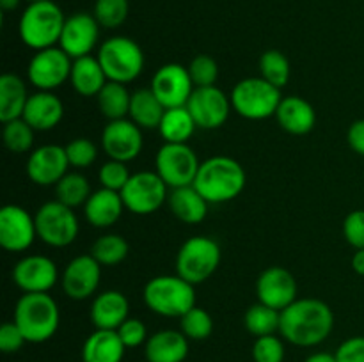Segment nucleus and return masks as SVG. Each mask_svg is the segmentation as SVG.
I'll return each instance as SVG.
<instances>
[{"label":"nucleus","mask_w":364,"mask_h":362,"mask_svg":"<svg viewBox=\"0 0 364 362\" xmlns=\"http://www.w3.org/2000/svg\"><path fill=\"white\" fill-rule=\"evenodd\" d=\"M333 329V309L318 298H297L281 311L279 334L295 346H318L331 336Z\"/></svg>","instance_id":"f257e3e1"},{"label":"nucleus","mask_w":364,"mask_h":362,"mask_svg":"<svg viewBox=\"0 0 364 362\" xmlns=\"http://www.w3.org/2000/svg\"><path fill=\"white\" fill-rule=\"evenodd\" d=\"M247 176L235 158L217 155L201 162L194 187L210 204H223L237 199L244 192Z\"/></svg>","instance_id":"f03ea898"},{"label":"nucleus","mask_w":364,"mask_h":362,"mask_svg":"<svg viewBox=\"0 0 364 362\" xmlns=\"http://www.w3.org/2000/svg\"><path fill=\"white\" fill-rule=\"evenodd\" d=\"M14 323L27 343H45L59 330V305L48 293H25L14 307Z\"/></svg>","instance_id":"7ed1b4c3"},{"label":"nucleus","mask_w":364,"mask_h":362,"mask_svg":"<svg viewBox=\"0 0 364 362\" xmlns=\"http://www.w3.org/2000/svg\"><path fill=\"white\" fill-rule=\"evenodd\" d=\"M64 21H66V16H64L63 9L52 0L28 4L21 13L20 23H18L21 43L36 52L52 48V46L59 45Z\"/></svg>","instance_id":"20e7f679"},{"label":"nucleus","mask_w":364,"mask_h":362,"mask_svg":"<svg viewBox=\"0 0 364 362\" xmlns=\"http://www.w3.org/2000/svg\"><path fill=\"white\" fill-rule=\"evenodd\" d=\"M144 304L155 314L164 318H181L196 307L194 284L176 275H156L146 283Z\"/></svg>","instance_id":"39448f33"},{"label":"nucleus","mask_w":364,"mask_h":362,"mask_svg":"<svg viewBox=\"0 0 364 362\" xmlns=\"http://www.w3.org/2000/svg\"><path fill=\"white\" fill-rule=\"evenodd\" d=\"M231 106L238 116L249 121H263L276 116L281 99V89L262 77H249L238 82L230 94Z\"/></svg>","instance_id":"423d86ee"},{"label":"nucleus","mask_w":364,"mask_h":362,"mask_svg":"<svg viewBox=\"0 0 364 362\" xmlns=\"http://www.w3.org/2000/svg\"><path fill=\"white\" fill-rule=\"evenodd\" d=\"M98 60L110 82L130 84L144 67L142 48L127 35H114L105 39L98 48Z\"/></svg>","instance_id":"0eeeda50"},{"label":"nucleus","mask_w":364,"mask_h":362,"mask_svg":"<svg viewBox=\"0 0 364 362\" xmlns=\"http://www.w3.org/2000/svg\"><path fill=\"white\" fill-rule=\"evenodd\" d=\"M219 265L220 247L210 236L188 238L176 256V273L194 286L208 280Z\"/></svg>","instance_id":"6e6552de"},{"label":"nucleus","mask_w":364,"mask_h":362,"mask_svg":"<svg viewBox=\"0 0 364 362\" xmlns=\"http://www.w3.org/2000/svg\"><path fill=\"white\" fill-rule=\"evenodd\" d=\"M38 238L50 247L63 248L73 243L78 236V219L73 208L59 201L39 206L34 215Z\"/></svg>","instance_id":"1a4fd4ad"},{"label":"nucleus","mask_w":364,"mask_h":362,"mask_svg":"<svg viewBox=\"0 0 364 362\" xmlns=\"http://www.w3.org/2000/svg\"><path fill=\"white\" fill-rule=\"evenodd\" d=\"M124 208L134 215H151L162 208L169 197V187L156 174V170H142L132 174L121 190Z\"/></svg>","instance_id":"9d476101"},{"label":"nucleus","mask_w":364,"mask_h":362,"mask_svg":"<svg viewBox=\"0 0 364 362\" xmlns=\"http://www.w3.org/2000/svg\"><path fill=\"white\" fill-rule=\"evenodd\" d=\"M201 162L188 144L164 142L155 158V170L169 188L194 185Z\"/></svg>","instance_id":"9b49d317"},{"label":"nucleus","mask_w":364,"mask_h":362,"mask_svg":"<svg viewBox=\"0 0 364 362\" xmlns=\"http://www.w3.org/2000/svg\"><path fill=\"white\" fill-rule=\"evenodd\" d=\"M73 59L60 46L39 50L27 67L28 82L39 91H52L70 80Z\"/></svg>","instance_id":"f8f14e48"},{"label":"nucleus","mask_w":364,"mask_h":362,"mask_svg":"<svg viewBox=\"0 0 364 362\" xmlns=\"http://www.w3.org/2000/svg\"><path fill=\"white\" fill-rule=\"evenodd\" d=\"M149 89L155 92L166 109H174V106L187 105L196 85L188 73V67L178 62H169L156 70Z\"/></svg>","instance_id":"ddd939ff"},{"label":"nucleus","mask_w":364,"mask_h":362,"mask_svg":"<svg viewBox=\"0 0 364 362\" xmlns=\"http://www.w3.org/2000/svg\"><path fill=\"white\" fill-rule=\"evenodd\" d=\"M185 106L192 114L198 128H203V130H217V128H220L228 121L231 110H233L230 96H226V92L217 87V85L196 87Z\"/></svg>","instance_id":"4468645a"},{"label":"nucleus","mask_w":364,"mask_h":362,"mask_svg":"<svg viewBox=\"0 0 364 362\" xmlns=\"http://www.w3.org/2000/svg\"><path fill=\"white\" fill-rule=\"evenodd\" d=\"M38 238L36 219L18 204L0 209V245L7 252H25Z\"/></svg>","instance_id":"2eb2a0df"},{"label":"nucleus","mask_w":364,"mask_h":362,"mask_svg":"<svg viewBox=\"0 0 364 362\" xmlns=\"http://www.w3.org/2000/svg\"><path fill=\"white\" fill-rule=\"evenodd\" d=\"M144 146L142 130L127 117V119L109 121L102 133V148L109 160L130 163L137 158Z\"/></svg>","instance_id":"dca6fc26"},{"label":"nucleus","mask_w":364,"mask_h":362,"mask_svg":"<svg viewBox=\"0 0 364 362\" xmlns=\"http://www.w3.org/2000/svg\"><path fill=\"white\" fill-rule=\"evenodd\" d=\"M100 279H102V265L91 254H84L68 263L60 277V286L64 295L71 300H85L96 293Z\"/></svg>","instance_id":"f3484780"},{"label":"nucleus","mask_w":364,"mask_h":362,"mask_svg":"<svg viewBox=\"0 0 364 362\" xmlns=\"http://www.w3.org/2000/svg\"><path fill=\"white\" fill-rule=\"evenodd\" d=\"M297 280L291 275V272H288L283 266H269L256 280L258 302L276 311H283L288 305L294 304L297 300Z\"/></svg>","instance_id":"a211bd4d"},{"label":"nucleus","mask_w":364,"mask_h":362,"mask_svg":"<svg viewBox=\"0 0 364 362\" xmlns=\"http://www.w3.org/2000/svg\"><path fill=\"white\" fill-rule=\"evenodd\" d=\"M98 39L100 23L96 18L89 13H75L64 21L59 46L71 59H80L91 55L92 50L98 46Z\"/></svg>","instance_id":"6ab92c4d"},{"label":"nucleus","mask_w":364,"mask_h":362,"mask_svg":"<svg viewBox=\"0 0 364 362\" xmlns=\"http://www.w3.org/2000/svg\"><path fill=\"white\" fill-rule=\"evenodd\" d=\"M59 279L55 263L41 254L21 258L13 268V280L23 293H48Z\"/></svg>","instance_id":"aec40b11"},{"label":"nucleus","mask_w":364,"mask_h":362,"mask_svg":"<svg viewBox=\"0 0 364 362\" xmlns=\"http://www.w3.org/2000/svg\"><path fill=\"white\" fill-rule=\"evenodd\" d=\"M70 160L63 146L45 144L34 149L27 160V176L39 187H55L68 172Z\"/></svg>","instance_id":"412c9836"},{"label":"nucleus","mask_w":364,"mask_h":362,"mask_svg":"<svg viewBox=\"0 0 364 362\" xmlns=\"http://www.w3.org/2000/svg\"><path fill=\"white\" fill-rule=\"evenodd\" d=\"M130 304L121 291L109 290L96 295L91 304V322L95 329L117 330L130 316Z\"/></svg>","instance_id":"4be33fe9"},{"label":"nucleus","mask_w":364,"mask_h":362,"mask_svg":"<svg viewBox=\"0 0 364 362\" xmlns=\"http://www.w3.org/2000/svg\"><path fill=\"white\" fill-rule=\"evenodd\" d=\"M64 105L59 96L52 91H38L28 96V102L23 110V119L36 131L53 130L63 121Z\"/></svg>","instance_id":"5701e85b"},{"label":"nucleus","mask_w":364,"mask_h":362,"mask_svg":"<svg viewBox=\"0 0 364 362\" xmlns=\"http://www.w3.org/2000/svg\"><path fill=\"white\" fill-rule=\"evenodd\" d=\"M274 117L277 119V124L290 135L309 133L316 123L315 109L301 96H287L281 99Z\"/></svg>","instance_id":"b1692460"},{"label":"nucleus","mask_w":364,"mask_h":362,"mask_svg":"<svg viewBox=\"0 0 364 362\" xmlns=\"http://www.w3.org/2000/svg\"><path fill=\"white\" fill-rule=\"evenodd\" d=\"M148 362H183L188 355V337L181 330H159L144 344Z\"/></svg>","instance_id":"393cba45"},{"label":"nucleus","mask_w":364,"mask_h":362,"mask_svg":"<svg viewBox=\"0 0 364 362\" xmlns=\"http://www.w3.org/2000/svg\"><path fill=\"white\" fill-rule=\"evenodd\" d=\"M123 209L127 208H124L121 192L102 187L100 190L92 192L91 197L84 204V215L92 227L103 229V227L114 226L119 220Z\"/></svg>","instance_id":"a878e982"},{"label":"nucleus","mask_w":364,"mask_h":362,"mask_svg":"<svg viewBox=\"0 0 364 362\" xmlns=\"http://www.w3.org/2000/svg\"><path fill=\"white\" fill-rule=\"evenodd\" d=\"M167 204L173 215L185 224H199L208 215L210 202L203 197L194 185L171 188Z\"/></svg>","instance_id":"bb28decb"},{"label":"nucleus","mask_w":364,"mask_h":362,"mask_svg":"<svg viewBox=\"0 0 364 362\" xmlns=\"http://www.w3.org/2000/svg\"><path fill=\"white\" fill-rule=\"evenodd\" d=\"M127 346L117 330L96 329L82 346V362H121Z\"/></svg>","instance_id":"cd10ccee"},{"label":"nucleus","mask_w":364,"mask_h":362,"mask_svg":"<svg viewBox=\"0 0 364 362\" xmlns=\"http://www.w3.org/2000/svg\"><path fill=\"white\" fill-rule=\"evenodd\" d=\"M70 82L80 96H98L109 78H107L98 57L85 55L80 59H73Z\"/></svg>","instance_id":"c85d7f7f"},{"label":"nucleus","mask_w":364,"mask_h":362,"mask_svg":"<svg viewBox=\"0 0 364 362\" xmlns=\"http://www.w3.org/2000/svg\"><path fill=\"white\" fill-rule=\"evenodd\" d=\"M166 110L151 89H137L132 92L128 119L134 121L141 130H159Z\"/></svg>","instance_id":"c756f323"},{"label":"nucleus","mask_w":364,"mask_h":362,"mask_svg":"<svg viewBox=\"0 0 364 362\" xmlns=\"http://www.w3.org/2000/svg\"><path fill=\"white\" fill-rule=\"evenodd\" d=\"M27 85L20 77L6 73L0 77V121L9 123L23 116L25 105L28 102Z\"/></svg>","instance_id":"7c9ffc66"},{"label":"nucleus","mask_w":364,"mask_h":362,"mask_svg":"<svg viewBox=\"0 0 364 362\" xmlns=\"http://www.w3.org/2000/svg\"><path fill=\"white\" fill-rule=\"evenodd\" d=\"M196 124L194 117L188 112L187 106H174V109H167L162 117L159 131L164 142L169 144H187L188 138L194 135Z\"/></svg>","instance_id":"2f4dec72"},{"label":"nucleus","mask_w":364,"mask_h":362,"mask_svg":"<svg viewBox=\"0 0 364 362\" xmlns=\"http://www.w3.org/2000/svg\"><path fill=\"white\" fill-rule=\"evenodd\" d=\"M96 98H98L100 110L109 121L127 119L128 117L132 94L124 84L109 80Z\"/></svg>","instance_id":"473e14b6"},{"label":"nucleus","mask_w":364,"mask_h":362,"mask_svg":"<svg viewBox=\"0 0 364 362\" xmlns=\"http://www.w3.org/2000/svg\"><path fill=\"white\" fill-rule=\"evenodd\" d=\"M91 194V185H89L87 177L80 172H66L55 185V201L63 202L70 208L84 206Z\"/></svg>","instance_id":"72a5a7b5"},{"label":"nucleus","mask_w":364,"mask_h":362,"mask_svg":"<svg viewBox=\"0 0 364 362\" xmlns=\"http://www.w3.org/2000/svg\"><path fill=\"white\" fill-rule=\"evenodd\" d=\"M279 323L281 311H276V309L269 307V305L262 304V302L251 305L244 318L245 329L255 337L272 336V334L279 332Z\"/></svg>","instance_id":"f704fd0d"},{"label":"nucleus","mask_w":364,"mask_h":362,"mask_svg":"<svg viewBox=\"0 0 364 362\" xmlns=\"http://www.w3.org/2000/svg\"><path fill=\"white\" fill-rule=\"evenodd\" d=\"M128 241L121 234H105L92 243L91 256L102 266H116L127 259Z\"/></svg>","instance_id":"c9c22d12"},{"label":"nucleus","mask_w":364,"mask_h":362,"mask_svg":"<svg viewBox=\"0 0 364 362\" xmlns=\"http://www.w3.org/2000/svg\"><path fill=\"white\" fill-rule=\"evenodd\" d=\"M259 73H262V78H265L267 82L281 89L290 80L291 67L283 52H279V50H267L259 57Z\"/></svg>","instance_id":"e433bc0d"},{"label":"nucleus","mask_w":364,"mask_h":362,"mask_svg":"<svg viewBox=\"0 0 364 362\" xmlns=\"http://www.w3.org/2000/svg\"><path fill=\"white\" fill-rule=\"evenodd\" d=\"M34 128L20 117V119H13L9 123H4L2 138L6 148L11 153H27L31 151L34 146Z\"/></svg>","instance_id":"4c0bfd02"},{"label":"nucleus","mask_w":364,"mask_h":362,"mask_svg":"<svg viewBox=\"0 0 364 362\" xmlns=\"http://www.w3.org/2000/svg\"><path fill=\"white\" fill-rule=\"evenodd\" d=\"M180 330L188 337V341H205L212 336L213 319L208 311L196 305L180 318Z\"/></svg>","instance_id":"58836bf2"},{"label":"nucleus","mask_w":364,"mask_h":362,"mask_svg":"<svg viewBox=\"0 0 364 362\" xmlns=\"http://www.w3.org/2000/svg\"><path fill=\"white\" fill-rule=\"evenodd\" d=\"M130 13L128 0H96L92 7V16L100 23V27L117 28L127 21Z\"/></svg>","instance_id":"ea45409f"},{"label":"nucleus","mask_w":364,"mask_h":362,"mask_svg":"<svg viewBox=\"0 0 364 362\" xmlns=\"http://www.w3.org/2000/svg\"><path fill=\"white\" fill-rule=\"evenodd\" d=\"M66 149L68 160H70V165L75 169H85V167H91L96 162V156H98V148L92 141L85 137H78L75 141L68 142L64 146Z\"/></svg>","instance_id":"a19ab883"},{"label":"nucleus","mask_w":364,"mask_h":362,"mask_svg":"<svg viewBox=\"0 0 364 362\" xmlns=\"http://www.w3.org/2000/svg\"><path fill=\"white\" fill-rule=\"evenodd\" d=\"M287 350L281 337L272 336L256 337L252 344V361L255 362H283Z\"/></svg>","instance_id":"79ce46f5"},{"label":"nucleus","mask_w":364,"mask_h":362,"mask_svg":"<svg viewBox=\"0 0 364 362\" xmlns=\"http://www.w3.org/2000/svg\"><path fill=\"white\" fill-rule=\"evenodd\" d=\"M188 73H191L196 87H210V85H215L217 77H219V66L213 57L198 55L188 64Z\"/></svg>","instance_id":"37998d69"},{"label":"nucleus","mask_w":364,"mask_h":362,"mask_svg":"<svg viewBox=\"0 0 364 362\" xmlns=\"http://www.w3.org/2000/svg\"><path fill=\"white\" fill-rule=\"evenodd\" d=\"M130 170L124 162H117V160H109V162L103 163L100 167V183L103 188H109V190L121 192L124 188V185L130 180Z\"/></svg>","instance_id":"c03bdc74"},{"label":"nucleus","mask_w":364,"mask_h":362,"mask_svg":"<svg viewBox=\"0 0 364 362\" xmlns=\"http://www.w3.org/2000/svg\"><path fill=\"white\" fill-rule=\"evenodd\" d=\"M343 236L355 251L364 248V209H354L345 216Z\"/></svg>","instance_id":"a18cd8bd"},{"label":"nucleus","mask_w":364,"mask_h":362,"mask_svg":"<svg viewBox=\"0 0 364 362\" xmlns=\"http://www.w3.org/2000/svg\"><path fill=\"white\" fill-rule=\"evenodd\" d=\"M121 341L127 348H139L148 341V330L146 325L137 318H128L123 325L117 329Z\"/></svg>","instance_id":"49530a36"},{"label":"nucleus","mask_w":364,"mask_h":362,"mask_svg":"<svg viewBox=\"0 0 364 362\" xmlns=\"http://www.w3.org/2000/svg\"><path fill=\"white\" fill-rule=\"evenodd\" d=\"M25 343L27 339L14 322H6L0 327V350L4 353H14V351L21 350Z\"/></svg>","instance_id":"de8ad7c7"},{"label":"nucleus","mask_w":364,"mask_h":362,"mask_svg":"<svg viewBox=\"0 0 364 362\" xmlns=\"http://www.w3.org/2000/svg\"><path fill=\"white\" fill-rule=\"evenodd\" d=\"M338 362H364V336L345 339L334 351Z\"/></svg>","instance_id":"09e8293b"},{"label":"nucleus","mask_w":364,"mask_h":362,"mask_svg":"<svg viewBox=\"0 0 364 362\" xmlns=\"http://www.w3.org/2000/svg\"><path fill=\"white\" fill-rule=\"evenodd\" d=\"M347 142L352 151L364 156V119H358L350 124L347 131Z\"/></svg>","instance_id":"8fccbe9b"},{"label":"nucleus","mask_w":364,"mask_h":362,"mask_svg":"<svg viewBox=\"0 0 364 362\" xmlns=\"http://www.w3.org/2000/svg\"><path fill=\"white\" fill-rule=\"evenodd\" d=\"M352 268L355 273L364 277V248H358L352 256Z\"/></svg>","instance_id":"3c124183"},{"label":"nucleus","mask_w":364,"mask_h":362,"mask_svg":"<svg viewBox=\"0 0 364 362\" xmlns=\"http://www.w3.org/2000/svg\"><path fill=\"white\" fill-rule=\"evenodd\" d=\"M304 362H338L336 355L327 353V351H316V353H311Z\"/></svg>","instance_id":"603ef678"},{"label":"nucleus","mask_w":364,"mask_h":362,"mask_svg":"<svg viewBox=\"0 0 364 362\" xmlns=\"http://www.w3.org/2000/svg\"><path fill=\"white\" fill-rule=\"evenodd\" d=\"M18 4H20V0H0V7L4 11H14L18 7Z\"/></svg>","instance_id":"864d4df0"},{"label":"nucleus","mask_w":364,"mask_h":362,"mask_svg":"<svg viewBox=\"0 0 364 362\" xmlns=\"http://www.w3.org/2000/svg\"><path fill=\"white\" fill-rule=\"evenodd\" d=\"M28 4H34V2H41V0H27Z\"/></svg>","instance_id":"5fc2aeb1"}]
</instances>
